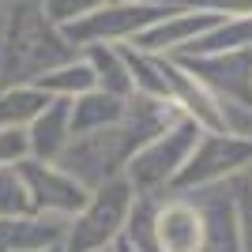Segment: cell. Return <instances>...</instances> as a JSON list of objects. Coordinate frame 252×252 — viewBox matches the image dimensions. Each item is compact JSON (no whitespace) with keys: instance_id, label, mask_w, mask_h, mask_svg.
<instances>
[{"instance_id":"6da1fadb","label":"cell","mask_w":252,"mask_h":252,"mask_svg":"<svg viewBox=\"0 0 252 252\" xmlns=\"http://www.w3.org/2000/svg\"><path fill=\"white\" fill-rule=\"evenodd\" d=\"M136 192L125 177H113L91 189L87 203L75 211L68 226H64V245L61 252H102L125 233L128 211H132Z\"/></svg>"},{"instance_id":"7a4b0ae2","label":"cell","mask_w":252,"mask_h":252,"mask_svg":"<svg viewBox=\"0 0 252 252\" xmlns=\"http://www.w3.org/2000/svg\"><path fill=\"white\" fill-rule=\"evenodd\" d=\"M203 128L189 117H177L169 128H162L155 139H147L136 155L125 162V173L121 177L132 185L136 196H166L177 169L185 166V158L192 155L196 139H200Z\"/></svg>"},{"instance_id":"3957f363","label":"cell","mask_w":252,"mask_h":252,"mask_svg":"<svg viewBox=\"0 0 252 252\" xmlns=\"http://www.w3.org/2000/svg\"><path fill=\"white\" fill-rule=\"evenodd\" d=\"M181 4L173 0H147V4H128V0H105L94 11H87L83 19L61 27V38L72 45L75 53L87 45H125L132 42L139 31H147L151 23L166 19L169 11H177Z\"/></svg>"},{"instance_id":"277c9868","label":"cell","mask_w":252,"mask_h":252,"mask_svg":"<svg viewBox=\"0 0 252 252\" xmlns=\"http://www.w3.org/2000/svg\"><path fill=\"white\" fill-rule=\"evenodd\" d=\"M252 169V136H233V132H200L192 155L177 169V177L169 192H196L211 185H226V181L241 177Z\"/></svg>"},{"instance_id":"5b68a950","label":"cell","mask_w":252,"mask_h":252,"mask_svg":"<svg viewBox=\"0 0 252 252\" xmlns=\"http://www.w3.org/2000/svg\"><path fill=\"white\" fill-rule=\"evenodd\" d=\"M23 189H27V200H31L34 215H53V219H72L75 211L87 203L91 192L72 177L64 173L57 162H38V158H23L19 166Z\"/></svg>"},{"instance_id":"8992f818","label":"cell","mask_w":252,"mask_h":252,"mask_svg":"<svg viewBox=\"0 0 252 252\" xmlns=\"http://www.w3.org/2000/svg\"><path fill=\"white\" fill-rule=\"evenodd\" d=\"M185 72L203 83L219 102H237L252 109V49L203 53V57H173Z\"/></svg>"},{"instance_id":"52a82bcc","label":"cell","mask_w":252,"mask_h":252,"mask_svg":"<svg viewBox=\"0 0 252 252\" xmlns=\"http://www.w3.org/2000/svg\"><path fill=\"white\" fill-rule=\"evenodd\" d=\"M222 15H215V11H200V8H185L181 4L177 11H169L166 19L151 23L147 31H139L132 42V49L139 53H155V57H173V53H181L185 45H192L200 34H207L215 23H219Z\"/></svg>"},{"instance_id":"ba28073f","label":"cell","mask_w":252,"mask_h":252,"mask_svg":"<svg viewBox=\"0 0 252 252\" xmlns=\"http://www.w3.org/2000/svg\"><path fill=\"white\" fill-rule=\"evenodd\" d=\"M203 219L192 196L166 192L155 203V245L158 252H200Z\"/></svg>"},{"instance_id":"9c48e42d","label":"cell","mask_w":252,"mask_h":252,"mask_svg":"<svg viewBox=\"0 0 252 252\" xmlns=\"http://www.w3.org/2000/svg\"><path fill=\"white\" fill-rule=\"evenodd\" d=\"M196 200L203 219V241L200 252H241L237 241V219H233V196H230V181L226 185H211V189L185 192Z\"/></svg>"},{"instance_id":"30bf717a","label":"cell","mask_w":252,"mask_h":252,"mask_svg":"<svg viewBox=\"0 0 252 252\" xmlns=\"http://www.w3.org/2000/svg\"><path fill=\"white\" fill-rule=\"evenodd\" d=\"M27 143H31V158L38 162H57L64 147L72 143V128H68V102L53 98L42 113L27 125Z\"/></svg>"},{"instance_id":"8fae6325","label":"cell","mask_w":252,"mask_h":252,"mask_svg":"<svg viewBox=\"0 0 252 252\" xmlns=\"http://www.w3.org/2000/svg\"><path fill=\"white\" fill-rule=\"evenodd\" d=\"M125 109H128V98L105 94V91L94 87V91H87V94L68 102V128H72V136H91V132L121 125Z\"/></svg>"},{"instance_id":"7c38bea8","label":"cell","mask_w":252,"mask_h":252,"mask_svg":"<svg viewBox=\"0 0 252 252\" xmlns=\"http://www.w3.org/2000/svg\"><path fill=\"white\" fill-rule=\"evenodd\" d=\"M64 226L68 219H53V215H23L11 219L8 226V252H45L64 245Z\"/></svg>"},{"instance_id":"4fadbf2b","label":"cell","mask_w":252,"mask_h":252,"mask_svg":"<svg viewBox=\"0 0 252 252\" xmlns=\"http://www.w3.org/2000/svg\"><path fill=\"white\" fill-rule=\"evenodd\" d=\"M31 83L38 87L42 94H49V98L72 102V98L94 91V75H91V68H87L83 53H75V57H68V61H61V64H53V68H45V72H38Z\"/></svg>"},{"instance_id":"5bb4252c","label":"cell","mask_w":252,"mask_h":252,"mask_svg":"<svg viewBox=\"0 0 252 252\" xmlns=\"http://www.w3.org/2000/svg\"><path fill=\"white\" fill-rule=\"evenodd\" d=\"M252 49V15H222L207 34H200L192 45H185L173 57H203V53H230Z\"/></svg>"},{"instance_id":"9a60e30c","label":"cell","mask_w":252,"mask_h":252,"mask_svg":"<svg viewBox=\"0 0 252 252\" xmlns=\"http://www.w3.org/2000/svg\"><path fill=\"white\" fill-rule=\"evenodd\" d=\"M79 53H83L91 75H94L98 91L117 94V98H132V79H128L121 45H87V49H79Z\"/></svg>"},{"instance_id":"2e32d148","label":"cell","mask_w":252,"mask_h":252,"mask_svg":"<svg viewBox=\"0 0 252 252\" xmlns=\"http://www.w3.org/2000/svg\"><path fill=\"white\" fill-rule=\"evenodd\" d=\"M53 98L42 94L34 83H8L0 87V128H27Z\"/></svg>"},{"instance_id":"e0dca14e","label":"cell","mask_w":252,"mask_h":252,"mask_svg":"<svg viewBox=\"0 0 252 252\" xmlns=\"http://www.w3.org/2000/svg\"><path fill=\"white\" fill-rule=\"evenodd\" d=\"M23 215H31V200H27L19 169L0 166V219H23Z\"/></svg>"},{"instance_id":"ac0fdd59","label":"cell","mask_w":252,"mask_h":252,"mask_svg":"<svg viewBox=\"0 0 252 252\" xmlns=\"http://www.w3.org/2000/svg\"><path fill=\"white\" fill-rule=\"evenodd\" d=\"M230 196H233V219H237V241L241 252H252V177H233L230 181Z\"/></svg>"},{"instance_id":"d6986e66","label":"cell","mask_w":252,"mask_h":252,"mask_svg":"<svg viewBox=\"0 0 252 252\" xmlns=\"http://www.w3.org/2000/svg\"><path fill=\"white\" fill-rule=\"evenodd\" d=\"M98 4H105V0H42V15L49 27H68V23L83 19L87 11H94Z\"/></svg>"},{"instance_id":"ffe728a7","label":"cell","mask_w":252,"mask_h":252,"mask_svg":"<svg viewBox=\"0 0 252 252\" xmlns=\"http://www.w3.org/2000/svg\"><path fill=\"white\" fill-rule=\"evenodd\" d=\"M23 158H31L27 128H0V166H19Z\"/></svg>"},{"instance_id":"44dd1931","label":"cell","mask_w":252,"mask_h":252,"mask_svg":"<svg viewBox=\"0 0 252 252\" xmlns=\"http://www.w3.org/2000/svg\"><path fill=\"white\" fill-rule=\"evenodd\" d=\"M185 8L215 11V15H252V0H189Z\"/></svg>"},{"instance_id":"7402d4cb","label":"cell","mask_w":252,"mask_h":252,"mask_svg":"<svg viewBox=\"0 0 252 252\" xmlns=\"http://www.w3.org/2000/svg\"><path fill=\"white\" fill-rule=\"evenodd\" d=\"M113 252H132V245H128L125 237H117V241H113Z\"/></svg>"},{"instance_id":"603a6c76","label":"cell","mask_w":252,"mask_h":252,"mask_svg":"<svg viewBox=\"0 0 252 252\" xmlns=\"http://www.w3.org/2000/svg\"><path fill=\"white\" fill-rule=\"evenodd\" d=\"M128 4H147V0H128Z\"/></svg>"},{"instance_id":"cb8c5ba5","label":"cell","mask_w":252,"mask_h":252,"mask_svg":"<svg viewBox=\"0 0 252 252\" xmlns=\"http://www.w3.org/2000/svg\"><path fill=\"white\" fill-rule=\"evenodd\" d=\"M173 4H189V0H173Z\"/></svg>"},{"instance_id":"d4e9b609","label":"cell","mask_w":252,"mask_h":252,"mask_svg":"<svg viewBox=\"0 0 252 252\" xmlns=\"http://www.w3.org/2000/svg\"><path fill=\"white\" fill-rule=\"evenodd\" d=\"M102 252H113V245H109V249H102Z\"/></svg>"},{"instance_id":"484cf974","label":"cell","mask_w":252,"mask_h":252,"mask_svg":"<svg viewBox=\"0 0 252 252\" xmlns=\"http://www.w3.org/2000/svg\"><path fill=\"white\" fill-rule=\"evenodd\" d=\"M45 252H61V249H45Z\"/></svg>"}]
</instances>
